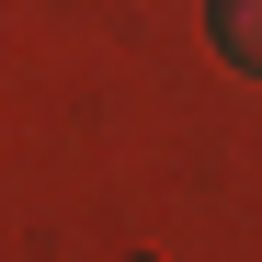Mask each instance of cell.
<instances>
[{"mask_svg":"<svg viewBox=\"0 0 262 262\" xmlns=\"http://www.w3.org/2000/svg\"><path fill=\"white\" fill-rule=\"evenodd\" d=\"M205 34L239 80H262V0H205Z\"/></svg>","mask_w":262,"mask_h":262,"instance_id":"1","label":"cell"}]
</instances>
